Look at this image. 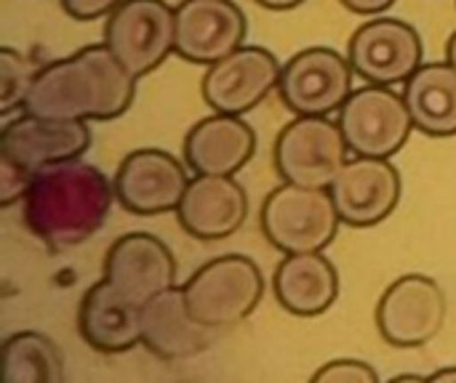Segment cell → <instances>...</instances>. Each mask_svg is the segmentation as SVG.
<instances>
[{"mask_svg":"<svg viewBox=\"0 0 456 383\" xmlns=\"http://www.w3.org/2000/svg\"><path fill=\"white\" fill-rule=\"evenodd\" d=\"M329 192L342 224L377 227L401 200V176L390 157H355L345 163Z\"/></svg>","mask_w":456,"mask_h":383,"instance_id":"13","label":"cell"},{"mask_svg":"<svg viewBox=\"0 0 456 383\" xmlns=\"http://www.w3.org/2000/svg\"><path fill=\"white\" fill-rule=\"evenodd\" d=\"M313 381H329V383H377L379 376L371 365L361 363V360H334L329 365H323L321 371H315Z\"/></svg>","mask_w":456,"mask_h":383,"instance_id":"26","label":"cell"},{"mask_svg":"<svg viewBox=\"0 0 456 383\" xmlns=\"http://www.w3.org/2000/svg\"><path fill=\"white\" fill-rule=\"evenodd\" d=\"M219 339V328L198 323L182 288H168L142 307V344L160 360H190Z\"/></svg>","mask_w":456,"mask_h":383,"instance_id":"18","label":"cell"},{"mask_svg":"<svg viewBox=\"0 0 456 383\" xmlns=\"http://www.w3.org/2000/svg\"><path fill=\"white\" fill-rule=\"evenodd\" d=\"M32 173L35 171L0 155V208H11L13 203L24 200V195L32 184Z\"/></svg>","mask_w":456,"mask_h":383,"instance_id":"25","label":"cell"},{"mask_svg":"<svg viewBox=\"0 0 456 383\" xmlns=\"http://www.w3.org/2000/svg\"><path fill=\"white\" fill-rule=\"evenodd\" d=\"M353 72L350 59L334 48L299 51L281 69V101L294 115H331L350 99Z\"/></svg>","mask_w":456,"mask_h":383,"instance_id":"9","label":"cell"},{"mask_svg":"<svg viewBox=\"0 0 456 383\" xmlns=\"http://www.w3.org/2000/svg\"><path fill=\"white\" fill-rule=\"evenodd\" d=\"M61 357L53 341L35 331H21L3 344V383H59Z\"/></svg>","mask_w":456,"mask_h":383,"instance_id":"23","label":"cell"},{"mask_svg":"<svg viewBox=\"0 0 456 383\" xmlns=\"http://www.w3.org/2000/svg\"><path fill=\"white\" fill-rule=\"evenodd\" d=\"M115 197V181L96 165L80 157L51 163L32 173L24 195V224L51 251L72 248L104 227Z\"/></svg>","mask_w":456,"mask_h":383,"instance_id":"1","label":"cell"},{"mask_svg":"<svg viewBox=\"0 0 456 383\" xmlns=\"http://www.w3.org/2000/svg\"><path fill=\"white\" fill-rule=\"evenodd\" d=\"M256 152L254 128L240 115L216 112L195 123L184 139V163L195 173L235 176Z\"/></svg>","mask_w":456,"mask_h":383,"instance_id":"20","label":"cell"},{"mask_svg":"<svg viewBox=\"0 0 456 383\" xmlns=\"http://www.w3.org/2000/svg\"><path fill=\"white\" fill-rule=\"evenodd\" d=\"M428 381H456V368H446V371H438V373H433V376H428Z\"/></svg>","mask_w":456,"mask_h":383,"instance_id":"30","label":"cell"},{"mask_svg":"<svg viewBox=\"0 0 456 383\" xmlns=\"http://www.w3.org/2000/svg\"><path fill=\"white\" fill-rule=\"evenodd\" d=\"M190 315L208 328L243 323L262 301L265 280L259 267L246 256H222L200 267L184 285Z\"/></svg>","mask_w":456,"mask_h":383,"instance_id":"4","label":"cell"},{"mask_svg":"<svg viewBox=\"0 0 456 383\" xmlns=\"http://www.w3.org/2000/svg\"><path fill=\"white\" fill-rule=\"evenodd\" d=\"M347 11L361 13V16H377L382 11H387L395 0H339Z\"/></svg>","mask_w":456,"mask_h":383,"instance_id":"28","label":"cell"},{"mask_svg":"<svg viewBox=\"0 0 456 383\" xmlns=\"http://www.w3.org/2000/svg\"><path fill=\"white\" fill-rule=\"evenodd\" d=\"M403 99L414 117V128L428 136H456V67L422 64L403 88Z\"/></svg>","mask_w":456,"mask_h":383,"instance_id":"22","label":"cell"},{"mask_svg":"<svg viewBox=\"0 0 456 383\" xmlns=\"http://www.w3.org/2000/svg\"><path fill=\"white\" fill-rule=\"evenodd\" d=\"M347 59L358 77L374 85L406 83L422 61L419 32L390 16H377L355 29L347 45Z\"/></svg>","mask_w":456,"mask_h":383,"instance_id":"10","label":"cell"},{"mask_svg":"<svg viewBox=\"0 0 456 383\" xmlns=\"http://www.w3.org/2000/svg\"><path fill=\"white\" fill-rule=\"evenodd\" d=\"M446 320V296L428 275L398 277L377 304L379 336L398 349L430 344Z\"/></svg>","mask_w":456,"mask_h":383,"instance_id":"8","label":"cell"},{"mask_svg":"<svg viewBox=\"0 0 456 383\" xmlns=\"http://www.w3.org/2000/svg\"><path fill=\"white\" fill-rule=\"evenodd\" d=\"M246 16L232 0H184L176 8V53L214 64L243 45Z\"/></svg>","mask_w":456,"mask_h":383,"instance_id":"15","label":"cell"},{"mask_svg":"<svg viewBox=\"0 0 456 383\" xmlns=\"http://www.w3.org/2000/svg\"><path fill=\"white\" fill-rule=\"evenodd\" d=\"M256 3L265 5V8H270V11H289V8L302 5L305 0H256Z\"/></svg>","mask_w":456,"mask_h":383,"instance_id":"29","label":"cell"},{"mask_svg":"<svg viewBox=\"0 0 456 383\" xmlns=\"http://www.w3.org/2000/svg\"><path fill=\"white\" fill-rule=\"evenodd\" d=\"M37 72H40V64H35L24 53L13 51L8 45L0 51V88H3L0 112L3 115H11L13 109L24 107V99H27Z\"/></svg>","mask_w":456,"mask_h":383,"instance_id":"24","label":"cell"},{"mask_svg":"<svg viewBox=\"0 0 456 383\" xmlns=\"http://www.w3.org/2000/svg\"><path fill=\"white\" fill-rule=\"evenodd\" d=\"M104 277L136 304L174 288L176 261L163 240L150 232H131L112 243L104 256Z\"/></svg>","mask_w":456,"mask_h":383,"instance_id":"16","label":"cell"},{"mask_svg":"<svg viewBox=\"0 0 456 383\" xmlns=\"http://www.w3.org/2000/svg\"><path fill=\"white\" fill-rule=\"evenodd\" d=\"M190 176L184 165L163 149H136L123 157L115 173V195L128 213L160 216L176 211Z\"/></svg>","mask_w":456,"mask_h":383,"instance_id":"12","label":"cell"},{"mask_svg":"<svg viewBox=\"0 0 456 383\" xmlns=\"http://www.w3.org/2000/svg\"><path fill=\"white\" fill-rule=\"evenodd\" d=\"M120 3L123 0H61V8L77 21H91L99 16H110Z\"/></svg>","mask_w":456,"mask_h":383,"instance_id":"27","label":"cell"},{"mask_svg":"<svg viewBox=\"0 0 456 383\" xmlns=\"http://www.w3.org/2000/svg\"><path fill=\"white\" fill-rule=\"evenodd\" d=\"M104 43L131 75H150L176 51V8L166 0H123L107 16Z\"/></svg>","mask_w":456,"mask_h":383,"instance_id":"5","label":"cell"},{"mask_svg":"<svg viewBox=\"0 0 456 383\" xmlns=\"http://www.w3.org/2000/svg\"><path fill=\"white\" fill-rule=\"evenodd\" d=\"M176 216L187 235L198 240H224L243 227L248 195L232 176L198 173L190 179Z\"/></svg>","mask_w":456,"mask_h":383,"instance_id":"17","label":"cell"},{"mask_svg":"<svg viewBox=\"0 0 456 383\" xmlns=\"http://www.w3.org/2000/svg\"><path fill=\"white\" fill-rule=\"evenodd\" d=\"M136 80L107 43L88 45L40 67L21 109L61 120H112L134 104Z\"/></svg>","mask_w":456,"mask_h":383,"instance_id":"2","label":"cell"},{"mask_svg":"<svg viewBox=\"0 0 456 383\" xmlns=\"http://www.w3.org/2000/svg\"><path fill=\"white\" fill-rule=\"evenodd\" d=\"M446 59H449V64L456 67V32L449 37V43H446Z\"/></svg>","mask_w":456,"mask_h":383,"instance_id":"31","label":"cell"},{"mask_svg":"<svg viewBox=\"0 0 456 383\" xmlns=\"http://www.w3.org/2000/svg\"><path fill=\"white\" fill-rule=\"evenodd\" d=\"M339 128L358 157H393L414 131V117L390 85H363L339 109Z\"/></svg>","mask_w":456,"mask_h":383,"instance_id":"7","label":"cell"},{"mask_svg":"<svg viewBox=\"0 0 456 383\" xmlns=\"http://www.w3.org/2000/svg\"><path fill=\"white\" fill-rule=\"evenodd\" d=\"M347 152L339 123L326 115H297L275 141V168L289 184L329 189L345 168Z\"/></svg>","mask_w":456,"mask_h":383,"instance_id":"6","label":"cell"},{"mask_svg":"<svg viewBox=\"0 0 456 383\" xmlns=\"http://www.w3.org/2000/svg\"><path fill=\"white\" fill-rule=\"evenodd\" d=\"M262 235L281 253L323 251L339 235V211L329 189L281 184L273 189L259 213Z\"/></svg>","mask_w":456,"mask_h":383,"instance_id":"3","label":"cell"},{"mask_svg":"<svg viewBox=\"0 0 456 383\" xmlns=\"http://www.w3.org/2000/svg\"><path fill=\"white\" fill-rule=\"evenodd\" d=\"M278 59L259 45H240L230 56L214 61L203 77V99L216 112L246 115L259 107L281 80Z\"/></svg>","mask_w":456,"mask_h":383,"instance_id":"11","label":"cell"},{"mask_svg":"<svg viewBox=\"0 0 456 383\" xmlns=\"http://www.w3.org/2000/svg\"><path fill=\"white\" fill-rule=\"evenodd\" d=\"M77 328L91 349L102 355H123L142 344V304L120 293L104 277L83 296Z\"/></svg>","mask_w":456,"mask_h":383,"instance_id":"19","label":"cell"},{"mask_svg":"<svg viewBox=\"0 0 456 383\" xmlns=\"http://www.w3.org/2000/svg\"><path fill=\"white\" fill-rule=\"evenodd\" d=\"M278 304L297 317L323 315L339 296V275L323 251L289 253L273 277Z\"/></svg>","mask_w":456,"mask_h":383,"instance_id":"21","label":"cell"},{"mask_svg":"<svg viewBox=\"0 0 456 383\" xmlns=\"http://www.w3.org/2000/svg\"><path fill=\"white\" fill-rule=\"evenodd\" d=\"M91 147L88 120H61V117H40L24 112L11 120L0 136V155L13 163L37 171L51 163L77 160Z\"/></svg>","mask_w":456,"mask_h":383,"instance_id":"14","label":"cell"}]
</instances>
